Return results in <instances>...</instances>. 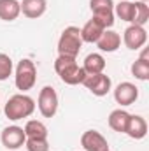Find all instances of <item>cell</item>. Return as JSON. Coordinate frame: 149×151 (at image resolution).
Returning <instances> with one entry per match:
<instances>
[{"label":"cell","instance_id":"9a60e30c","mask_svg":"<svg viewBox=\"0 0 149 151\" xmlns=\"http://www.w3.org/2000/svg\"><path fill=\"white\" fill-rule=\"evenodd\" d=\"M19 5H21V12L30 19L40 18L47 9L46 0H23V2H19Z\"/></svg>","mask_w":149,"mask_h":151},{"label":"cell","instance_id":"cb8c5ba5","mask_svg":"<svg viewBox=\"0 0 149 151\" xmlns=\"http://www.w3.org/2000/svg\"><path fill=\"white\" fill-rule=\"evenodd\" d=\"M25 146L28 151H49L47 139H27Z\"/></svg>","mask_w":149,"mask_h":151},{"label":"cell","instance_id":"7a4b0ae2","mask_svg":"<svg viewBox=\"0 0 149 151\" xmlns=\"http://www.w3.org/2000/svg\"><path fill=\"white\" fill-rule=\"evenodd\" d=\"M35 111V100L25 93H16L12 95L5 107H4V113L5 116L11 119V121H18V119H23V118H28L32 116Z\"/></svg>","mask_w":149,"mask_h":151},{"label":"cell","instance_id":"ba28073f","mask_svg":"<svg viewBox=\"0 0 149 151\" xmlns=\"http://www.w3.org/2000/svg\"><path fill=\"white\" fill-rule=\"evenodd\" d=\"M123 42L132 51H137V49L144 47L146 42H148V32H146V28L140 27V25H130L125 30V34H123Z\"/></svg>","mask_w":149,"mask_h":151},{"label":"cell","instance_id":"9c48e42d","mask_svg":"<svg viewBox=\"0 0 149 151\" xmlns=\"http://www.w3.org/2000/svg\"><path fill=\"white\" fill-rule=\"evenodd\" d=\"M82 84L86 86V90H90L93 95L97 97H104L111 91V86H112V81L109 76H105L104 72L102 74H91V76H86V79L82 81Z\"/></svg>","mask_w":149,"mask_h":151},{"label":"cell","instance_id":"603a6c76","mask_svg":"<svg viewBox=\"0 0 149 151\" xmlns=\"http://www.w3.org/2000/svg\"><path fill=\"white\" fill-rule=\"evenodd\" d=\"M11 74H12V60L9 55L0 53V81L9 79Z\"/></svg>","mask_w":149,"mask_h":151},{"label":"cell","instance_id":"5bb4252c","mask_svg":"<svg viewBox=\"0 0 149 151\" xmlns=\"http://www.w3.org/2000/svg\"><path fill=\"white\" fill-rule=\"evenodd\" d=\"M104 27L97 21V19H90L84 23V27L81 28V39L82 42H90V44H97V40L100 39V35L104 34Z\"/></svg>","mask_w":149,"mask_h":151},{"label":"cell","instance_id":"4fadbf2b","mask_svg":"<svg viewBox=\"0 0 149 151\" xmlns=\"http://www.w3.org/2000/svg\"><path fill=\"white\" fill-rule=\"evenodd\" d=\"M97 46L100 51H105V53H114L119 46H121V35L114 30H104V34L100 35V39L97 40Z\"/></svg>","mask_w":149,"mask_h":151},{"label":"cell","instance_id":"2e32d148","mask_svg":"<svg viewBox=\"0 0 149 151\" xmlns=\"http://www.w3.org/2000/svg\"><path fill=\"white\" fill-rule=\"evenodd\" d=\"M132 74L139 81H148L149 79V51L144 49L140 56L132 63Z\"/></svg>","mask_w":149,"mask_h":151},{"label":"cell","instance_id":"e0dca14e","mask_svg":"<svg viewBox=\"0 0 149 151\" xmlns=\"http://www.w3.org/2000/svg\"><path fill=\"white\" fill-rule=\"evenodd\" d=\"M105 58L100 55V53H91L84 58V63H82V69L88 76L91 74H102L105 70Z\"/></svg>","mask_w":149,"mask_h":151},{"label":"cell","instance_id":"30bf717a","mask_svg":"<svg viewBox=\"0 0 149 151\" xmlns=\"http://www.w3.org/2000/svg\"><path fill=\"white\" fill-rule=\"evenodd\" d=\"M139 99V88L133 83H119L114 90V100L119 106H132L135 100Z\"/></svg>","mask_w":149,"mask_h":151},{"label":"cell","instance_id":"8992f818","mask_svg":"<svg viewBox=\"0 0 149 151\" xmlns=\"http://www.w3.org/2000/svg\"><path fill=\"white\" fill-rule=\"evenodd\" d=\"M37 107L44 118H53L58 111V93L53 86H44L39 93Z\"/></svg>","mask_w":149,"mask_h":151},{"label":"cell","instance_id":"8fae6325","mask_svg":"<svg viewBox=\"0 0 149 151\" xmlns=\"http://www.w3.org/2000/svg\"><path fill=\"white\" fill-rule=\"evenodd\" d=\"M81 146L84 151H107L109 150V142L107 139L97 132V130H86L81 137Z\"/></svg>","mask_w":149,"mask_h":151},{"label":"cell","instance_id":"d6986e66","mask_svg":"<svg viewBox=\"0 0 149 151\" xmlns=\"http://www.w3.org/2000/svg\"><path fill=\"white\" fill-rule=\"evenodd\" d=\"M128 119H130V113H126V111H123V109H114V111L109 114V127H111L114 132L125 134V132H126Z\"/></svg>","mask_w":149,"mask_h":151},{"label":"cell","instance_id":"277c9868","mask_svg":"<svg viewBox=\"0 0 149 151\" xmlns=\"http://www.w3.org/2000/svg\"><path fill=\"white\" fill-rule=\"evenodd\" d=\"M37 83V67L32 60L23 58L21 62H18L16 65V72H14V84L19 91H28L35 86Z\"/></svg>","mask_w":149,"mask_h":151},{"label":"cell","instance_id":"52a82bcc","mask_svg":"<svg viewBox=\"0 0 149 151\" xmlns=\"http://www.w3.org/2000/svg\"><path fill=\"white\" fill-rule=\"evenodd\" d=\"M0 141L4 144V148H7V150H19L21 146H25L27 135H25V130L21 127L11 125V127H5L2 130Z\"/></svg>","mask_w":149,"mask_h":151},{"label":"cell","instance_id":"d4e9b609","mask_svg":"<svg viewBox=\"0 0 149 151\" xmlns=\"http://www.w3.org/2000/svg\"><path fill=\"white\" fill-rule=\"evenodd\" d=\"M139 2H144V4H148V0H139Z\"/></svg>","mask_w":149,"mask_h":151},{"label":"cell","instance_id":"5b68a950","mask_svg":"<svg viewBox=\"0 0 149 151\" xmlns=\"http://www.w3.org/2000/svg\"><path fill=\"white\" fill-rule=\"evenodd\" d=\"M93 19H97L105 30L114 25V2L112 0H90Z\"/></svg>","mask_w":149,"mask_h":151},{"label":"cell","instance_id":"6da1fadb","mask_svg":"<svg viewBox=\"0 0 149 151\" xmlns=\"http://www.w3.org/2000/svg\"><path fill=\"white\" fill-rule=\"evenodd\" d=\"M54 72L60 76V79L65 83V84H82V81L86 79V72L82 67L77 65V60L70 58V56H60L54 60Z\"/></svg>","mask_w":149,"mask_h":151},{"label":"cell","instance_id":"44dd1931","mask_svg":"<svg viewBox=\"0 0 149 151\" xmlns=\"http://www.w3.org/2000/svg\"><path fill=\"white\" fill-rule=\"evenodd\" d=\"M114 14H116L121 21L133 23V18H135V4L130 2V0L117 2V5H114Z\"/></svg>","mask_w":149,"mask_h":151},{"label":"cell","instance_id":"484cf974","mask_svg":"<svg viewBox=\"0 0 149 151\" xmlns=\"http://www.w3.org/2000/svg\"><path fill=\"white\" fill-rule=\"evenodd\" d=\"M119 2H125V0H119Z\"/></svg>","mask_w":149,"mask_h":151},{"label":"cell","instance_id":"4316f807","mask_svg":"<svg viewBox=\"0 0 149 151\" xmlns=\"http://www.w3.org/2000/svg\"><path fill=\"white\" fill-rule=\"evenodd\" d=\"M107 151H111V150H107Z\"/></svg>","mask_w":149,"mask_h":151},{"label":"cell","instance_id":"7c38bea8","mask_svg":"<svg viewBox=\"0 0 149 151\" xmlns=\"http://www.w3.org/2000/svg\"><path fill=\"white\" fill-rule=\"evenodd\" d=\"M128 137L135 139V141H140L146 137L148 134V121L139 116V114H130V119H128V125H126V132H125Z\"/></svg>","mask_w":149,"mask_h":151},{"label":"cell","instance_id":"7402d4cb","mask_svg":"<svg viewBox=\"0 0 149 151\" xmlns=\"http://www.w3.org/2000/svg\"><path fill=\"white\" fill-rule=\"evenodd\" d=\"M133 4H135V18H133V23H132V25H140V27H144L149 19V5L144 4V2H139V0L133 2Z\"/></svg>","mask_w":149,"mask_h":151},{"label":"cell","instance_id":"3957f363","mask_svg":"<svg viewBox=\"0 0 149 151\" xmlns=\"http://www.w3.org/2000/svg\"><path fill=\"white\" fill-rule=\"evenodd\" d=\"M82 47L81 30L77 27H67L58 39V55L60 56H70L77 58L79 51Z\"/></svg>","mask_w":149,"mask_h":151},{"label":"cell","instance_id":"ac0fdd59","mask_svg":"<svg viewBox=\"0 0 149 151\" xmlns=\"http://www.w3.org/2000/svg\"><path fill=\"white\" fill-rule=\"evenodd\" d=\"M21 14V5L18 0H0V19L14 21Z\"/></svg>","mask_w":149,"mask_h":151},{"label":"cell","instance_id":"ffe728a7","mask_svg":"<svg viewBox=\"0 0 149 151\" xmlns=\"http://www.w3.org/2000/svg\"><path fill=\"white\" fill-rule=\"evenodd\" d=\"M25 135L27 139H47V127L39 121V119H30L25 125Z\"/></svg>","mask_w":149,"mask_h":151}]
</instances>
